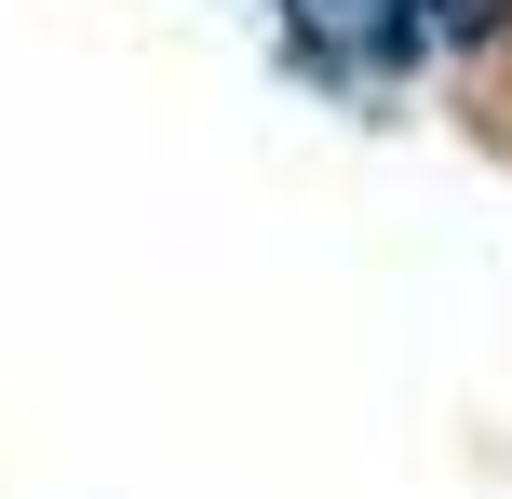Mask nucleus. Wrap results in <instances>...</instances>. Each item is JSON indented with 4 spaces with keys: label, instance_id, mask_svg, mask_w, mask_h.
<instances>
[{
    "label": "nucleus",
    "instance_id": "obj_1",
    "mask_svg": "<svg viewBox=\"0 0 512 499\" xmlns=\"http://www.w3.org/2000/svg\"><path fill=\"white\" fill-rule=\"evenodd\" d=\"M432 14H445V27H459V41H472V27H499L512 0H432Z\"/></svg>",
    "mask_w": 512,
    "mask_h": 499
}]
</instances>
